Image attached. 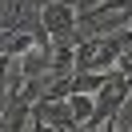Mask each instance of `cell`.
Here are the masks:
<instances>
[{
    "mask_svg": "<svg viewBox=\"0 0 132 132\" xmlns=\"http://www.w3.org/2000/svg\"><path fill=\"white\" fill-rule=\"evenodd\" d=\"M76 24H80V12H76L72 0H44V4H40L36 28H40L52 44H56V40L76 44Z\"/></svg>",
    "mask_w": 132,
    "mask_h": 132,
    "instance_id": "obj_1",
    "label": "cell"
},
{
    "mask_svg": "<svg viewBox=\"0 0 132 132\" xmlns=\"http://www.w3.org/2000/svg\"><path fill=\"white\" fill-rule=\"evenodd\" d=\"M64 100H68V112H72V124H76V128L96 116V92H68Z\"/></svg>",
    "mask_w": 132,
    "mask_h": 132,
    "instance_id": "obj_2",
    "label": "cell"
},
{
    "mask_svg": "<svg viewBox=\"0 0 132 132\" xmlns=\"http://www.w3.org/2000/svg\"><path fill=\"white\" fill-rule=\"evenodd\" d=\"M100 4H104V0H76V12H80V16H84V12H92V8H100Z\"/></svg>",
    "mask_w": 132,
    "mask_h": 132,
    "instance_id": "obj_3",
    "label": "cell"
}]
</instances>
